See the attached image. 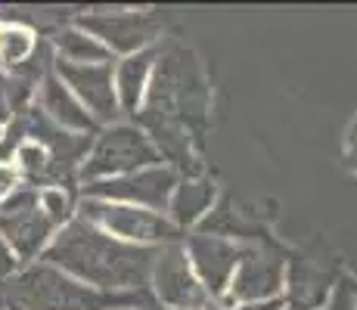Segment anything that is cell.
<instances>
[{
	"mask_svg": "<svg viewBox=\"0 0 357 310\" xmlns=\"http://www.w3.org/2000/svg\"><path fill=\"white\" fill-rule=\"evenodd\" d=\"M153 310H155V307H153Z\"/></svg>",
	"mask_w": 357,
	"mask_h": 310,
	"instance_id": "4316f807",
	"label": "cell"
},
{
	"mask_svg": "<svg viewBox=\"0 0 357 310\" xmlns=\"http://www.w3.org/2000/svg\"><path fill=\"white\" fill-rule=\"evenodd\" d=\"M243 248L230 239L208 236V233H196L187 239V258L193 267L196 279L202 282V288L208 292L211 301H221L227 295V286L233 279V270L239 264Z\"/></svg>",
	"mask_w": 357,
	"mask_h": 310,
	"instance_id": "7c38bea8",
	"label": "cell"
},
{
	"mask_svg": "<svg viewBox=\"0 0 357 310\" xmlns=\"http://www.w3.org/2000/svg\"><path fill=\"white\" fill-rule=\"evenodd\" d=\"M354 298H357V295H354Z\"/></svg>",
	"mask_w": 357,
	"mask_h": 310,
	"instance_id": "484cf974",
	"label": "cell"
},
{
	"mask_svg": "<svg viewBox=\"0 0 357 310\" xmlns=\"http://www.w3.org/2000/svg\"><path fill=\"white\" fill-rule=\"evenodd\" d=\"M208 112V93L193 53L171 47L155 56L146 102L137 112L140 130L149 137L155 153L174 162V168L196 174V158L190 153V130H202Z\"/></svg>",
	"mask_w": 357,
	"mask_h": 310,
	"instance_id": "6da1fadb",
	"label": "cell"
},
{
	"mask_svg": "<svg viewBox=\"0 0 357 310\" xmlns=\"http://www.w3.org/2000/svg\"><path fill=\"white\" fill-rule=\"evenodd\" d=\"M177 174L174 168H143L125 177H112V180H97L84 186V199H102V202H121L137 205V208L155 211V215H168L171 196H174Z\"/></svg>",
	"mask_w": 357,
	"mask_h": 310,
	"instance_id": "52a82bcc",
	"label": "cell"
},
{
	"mask_svg": "<svg viewBox=\"0 0 357 310\" xmlns=\"http://www.w3.org/2000/svg\"><path fill=\"white\" fill-rule=\"evenodd\" d=\"M38 109L68 134H93L97 130V121L87 115V109L75 100V93L53 72L38 87Z\"/></svg>",
	"mask_w": 357,
	"mask_h": 310,
	"instance_id": "4fadbf2b",
	"label": "cell"
},
{
	"mask_svg": "<svg viewBox=\"0 0 357 310\" xmlns=\"http://www.w3.org/2000/svg\"><path fill=\"white\" fill-rule=\"evenodd\" d=\"M286 298L283 304H289V310H317L320 304L329 301V292H333V277L329 273H320L317 267L301 264V261H292L286 267Z\"/></svg>",
	"mask_w": 357,
	"mask_h": 310,
	"instance_id": "9a60e30c",
	"label": "cell"
},
{
	"mask_svg": "<svg viewBox=\"0 0 357 310\" xmlns=\"http://www.w3.org/2000/svg\"><path fill=\"white\" fill-rule=\"evenodd\" d=\"M81 217L91 220L93 226L106 230L109 236L121 239L130 245L162 248L181 239V230L165 215L137 208V205L121 202H102V199H81Z\"/></svg>",
	"mask_w": 357,
	"mask_h": 310,
	"instance_id": "5b68a950",
	"label": "cell"
},
{
	"mask_svg": "<svg viewBox=\"0 0 357 310\" xmlns=\"http://www.w3.org/2000/svg\"><path fill=\"white\" fill-rule=\"evenodd\" d=\"M149 288L155 301H162L171 310H208L215 301L196 279L193 267H190L187 248L181 242H171L159 248V258L153 264V277H149Z\"/></svg>",
	"mask_w": 357,
	"mask_h": 310,
	"instance_id": "ba28073f",
	"label": "cell"
},
{
	"mask_svg": "<svg viewBox=\"0 0 357 310\" xmlns=\"http://www.w3.org/2000/svg\"><path fill=\"white\" fill-rule=\"evenodd\" d=\"M286 279V261L283 254L271 251L264 245L243 248L239 264L233 270V279L227 286V295L221 304L236 307V304H252V301H271L280 298Z\"/></svg>",
	"mask_w": 357,
	"mask_h": 310,
	"instance_id": "9c48e42d",
	"label": "cell"
},
{
	"mask_svg": "<svg viewBox=\"0 0 357 310\" xmlns=\"http://www.w3.org/2000/svg\"><path fill=\"white\" fill-rule=\"evenodd\" d=\"M0 298L22 310H153L149 292H100L44 261L6 279Z\"/></svg>",
	"mask_w": 357,
	"mask_h": 310,
	"instance_id": "3957f363",
	"label": "cell"
},
{
	"mask_svg": "<svg viewBox=\"0 0 357 310\" xmlns=\"http://www.w3.org/2000/svg\"><path fill=\"white\" fill-rule=\"evenodd\" d=\"M0 310H10V307H6V301H3V298H0Z\"/></svg>",
	"mask_w": 357,
	"mask_h": 310,
	"instance_id": "cb8c5ba5",
	"label": "cell"
},
{
	"mask_svg": "<svg viewBox=\"0 0 357 310\" xmlns=\"http://www.w3.org/2000/svg\"><path fill=\"white\" fill-rule=\"evenodd\" d=\"M53 44H56V50H59V59L78 62V65H100V62L112 59V53H109L100 40H93L91 34H84L81 29H63L53 38Z\"/></svg>",
	"mask_w": 357,
	"mask_h": 310,
	"instance_id": "e0dca14e",
	"label": "cell"
},
{
	"mask_svg": "<svg viewBox=\"0 0 357 310\" xmlns=\"http://www.w3.org/2000/svg\"><path fill=\"white\" fill-rule=\"evenodd\" d=\"M348 164L357 171V118H354V124H351V130H348Z\"/></svg>",
	"mask_w": 357,
	"mask_h": 310,
	"instance_id": "603a6c76",
	"label": "cell"
},
{
	"mask_svg": "<svg viewBox=\"0 0 357 310\" xmlns=\"http://www.w3.org/2000/svg\"><path fill=\"white\" fill-rule=\"evenodd\" d=\"M159 162L162 155L155 153L149 137L137 124H109L106 130H100L91 153L81 162L78 180L81 183L112 180V177H125L143 168H155Z\"/></svg>",
	"mask_w": 357,
	"mask_h": 310,
	"instance_id": "277c9868",
	"label": "cell"
},
{
	"mask_svg": "<svg viewBox=\"0 0 357 310\" xmlns=\"http://www.w3.org/2000/svg\"><path fill=\"white\" fill-rule=\"evenodd\" d=\"M208 310H215V307H208Z\"/></svg>",
	"mask_w": 357,
	"mask_h": 310,
	"instance_id": "d4e9b609",
	"label": "cell"
},
{
	"mask_svg": "<svg viewBox=\"0 0 357 310\" xmlns=\"http://www.w3.org/2000/svg\"><path fill=\"white\" fill-rule=\"evenodd\" d=\"M16 273H19V258H16V251L3 242V236H0V286H3L6 279H13Z\"/></svg>",
	"mask_w": 357,
	"mask_h": 310,
	"instance_id": "ffe728a7",
	"label": "cell"
},
{
	"mask_svg": "<svg viewBox=\"0 0 357 310\" xmlns=\"http://www.w3.org/2000/svg\"><path fill=\"white\" fill-rule=\"evenodd\" d=\"M159 248L130 245L84 217H72L44 248V264L100 292H149Z\"/></svg>",
	"mask_w": 357,
	"mask_h": 310,
	"instance_id": "7a4b0ae2",
	"label": "cell"
},
{
	"mask_svg": "<svg viewBox=\"0 0 357 310\" xmlns=\"http://www.w3.org/2000/svg\"><path fill=\"white\" fill-rule=\"evenodd\" d=\"M38 205H40V211H44L47 220H50L56 230H63L68 220L75 217V202H72V196H68L66 189H59V186H47V189H38Z\"/></svg>",
	"mask_w": 357,
	"mask_h": 310,
	"instance_id": "ac0fdd59",
	"label": "cell"
},
{
	"mask_svg": "<svg viewBox=\"0 0 357 310\" xmlns=\"http://www.w3.org/2000/svg\"><path fill=\"white\" fill-rule=\"evenodd\" d=\"M34 50V38L25 29H0V62L6 68H16Z\"/></svg>",
	"mask_w": 357,
	"mask_h": 310,
	"instance_id": "d6986e66",
	"label": "cell"
},
{
	"mask_svg": "<svg viewBox=\"0 0 357 310\" xmlns=\"http://www.w3.org/2000/svg\"><path fill=\"white\" fill-rule=\"evenodd\" d=\"M75 29L100 40L109 53H121V56L146 50L162 34L159 22L146 13H87V16H78Z\"/></svg>",
	"mask_w": 357,
	"mask_h": 310,
	"instance_id": "8fae6325",
	"label": "cell"
},
{
	"mask_svg": "<svg viewBox=\"0 0 357 310\" xmlns=\"http://www.w3.org/2000/svg\"><path fill=\"white\" fill-rule=\"evenodd\" d=\"M329 310H357V298L348 286H339L335 295H329Z\"/></svg>",
	"mask_w": 357,
	"mask_h": 310,
	"instance_id": "44dd1931",
	"label": "cell"
},
{
	"mask_svg": "<svg viewBox=\"0 0 357 310\" xmlns=\"http://www.w3.org/2000/svg\"><path fill=\"white\" fill-rule=\"evenodd\" d=\"M283 307H286L283 298H271V301H252V304H236V307H227V310H283Z\"/></svg>",
	"mask_w": 357,
	"mask_h": 310,
	"instance_id": "7402d4cb",
	"label": "cell"
},
{
	"mask_svg": "<svg viewBox=\"0 0 357 310\" xmlns=\"http://www.w3.org/2000/svg\"><path fill=\"white\" fill-rule=\"evenodd\" d=\"M53 75L75 93V100L87 109L97 124H112L121 115L119 96H115V75L112 62H100V65H78V62L56 59L53 62Z\"/></svg>",
	"mask_w": 357,
	"mask_h": 310,
	"instance_id": "30bf717a",
	"label": "cell"
},
{
	"mask_svg": "<svg viewBox=\"0 0 357 310\" xmlns=\"http://www.w3.org/2000/svg\"><path fill=\"white\" fill-rule=\"evenodd\" d=\"M215 205V186L208 180H177L174 186V196H171V205H168V217L177 230H187V226H196L199 220L211 211Z\"/></svg>",
	"mask_w": 357,
	"mask_h": 310,
	"instance_id": "2e32d148",
	"label": "cell"
},
{
	"mask_svg": "<svg viewBox=\"0 0 357 310\" xmlns=\"http://www.w3.org/2000/svg\"><path fill=\"white\" fill-rule=\"evenodd\" d=\"M159 50L155 47H146V50L134 53V56H125L115 65V96H119V109L125 115H137L140 112V102L146 96L149 78H153V65Z\"/></svg>",
	"mask_w": 357,
	"mask_h": 310,
	"instance_id": "5bb4252c",
	"label": "cell"
},
{
	"mask_svg": "<svg viewBox=\"0 0 357 310\" xmlns=\"http://www.w3.org/2000/svg\"><path fill=\"white\" fill-rule=\"evenodd\" d=\"M53 233H56V226L40 211L34 186H16L0 199V236L16 251L19 264L44 254Z\"/></svg>",
	"mask_w": 357,
	"mask_h": 310,
	"instance_id": "8992f818",
	"label": "cell"
}]
</instances>
